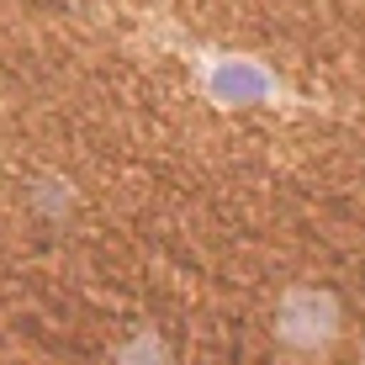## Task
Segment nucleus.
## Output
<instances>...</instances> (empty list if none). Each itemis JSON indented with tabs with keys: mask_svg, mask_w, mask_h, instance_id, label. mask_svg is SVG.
I'll return each instance as SVG.
<instances>
[{
	"mask_svg": "<svg viewBox=\"0 0 365 365\" xmlns=\"http://www.w3.org/2000/svg\"><path fill=\"white\" fill-rule=\"evenodd\" d=\"M360 365H365V349H360Z\"/></svg>",
	"mask_w": 365,
	"mask_h": 365,
	"instance_id": "3",
	"label": "nucleus"
},
{
	"mask_svg": "<svg viewBox=\"0 0 365 365\" xmlns=\"http://www.w3.org/2000/svg\"><path fill=\"white\" fill-rule=\"evenodd\" d=\"M111 365H175V355H170L165 334H154V329H138V334H128V339L117 344Z\"/></svg>",
	"mask_w": 365,
	"mask_h": 365,
	"instance_id": "2",
	"label": "nucleus"
},
{
	"mask_svg": "<svg viewBox=\"0 0 365 365\" xmlns=\"http://www.w3.org/2000/svg\"><path fill=\"white\" fill-rule=\"evenodd\" d=\"M344 334V307L329 286H286L270 312V339L292 355H329Z\"/></svg>",
	"mask_w": 365,
	"mask_h": 365,
	"instance_id": "1",
	"label": "nucleus"
}]
</instances>
